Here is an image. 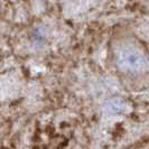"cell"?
<instances>
[{"instance_id":"6da1fadb","label":"cell","mask_w":149,"mask_h":149,"mask_svg":"<svg viewBox=\"0 0 149 149\" xmlns=\"http://www.w3.org/2000/svg\"><path fill=\"white\" fill-rule=\"evenodd\" d=\"M118 63L121 67L131 72H140L148 66V61L145 55L134 49H127L120 53Z\"/></svg>"}]
</instances>
